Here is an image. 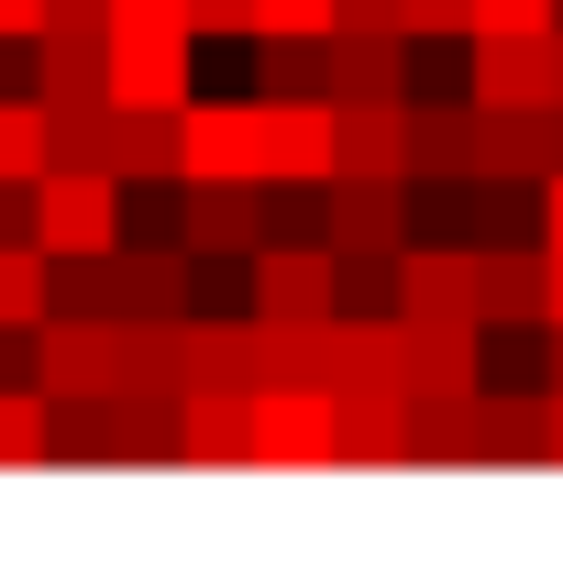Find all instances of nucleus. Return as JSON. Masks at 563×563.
<instances>
[{
  "label": "nucleus",
  "instance_id": "f257e3e1",
  "mask_svg": "<svg viewBox=\"0 0 563 563\" xmlns=\"http://www.w3.org/2000/svg\"><path fill=\"white\" fill-rule=\"evenodd\" d=\"M254 464H343V387H254Z\"/></svg>",
  "mask_w": 563,
  "mask_h": 563
},
{
  "label": "nucleus",
  "instance_id": "f03ea898",
  "mask_svg": "<svg viewBox=\"0 0 563 563\" xmlns=\"http://www.w3.org/2000/svg\"><path fill=\"white\" fill-rule=\"evenodd\" d=\"M188 56H199L188 23H122V34H111V100H133V111L199 100V89H188Z\"/></svg>",
  "mask_w": 563,
  "mask_h": 563
},
{
  "label": "nucleus",
  "instance_id": "7ed1b4c3",
  "mask_svg": "<svg viewBox=\"0 0 563 563\" xmlns=\"http://www.w3.org/2000/svg\"><path fill=\"white\" fill-rule=\"evenodd\" d=\"M122 354H133V321L56 310L45 321V398H122Z\"/></svg>",
  "mask_w": 563,
  "mask_h": 563
},
{
  "label": "nucleus",
  "instance_id": "20e7f679",
  "mask_svg": "<svg viewBox=\"0 0 563 563\" xmlns=\"http://www.w3.org/2000/svg\"><path fill=\"white\" fill-rule=\"evenodd\" d=\"M464 89H475V100H508V111H541V100H563L552 34H464Z\"/></svg>",
  "mask_w": 563,
  "mask_h": 563
},
{
  "label": "nucleus",
  "instance_id": "39448f33",
  "mask_svg": "<svg viewBox=\"0 0 563 563\" xmlns=\"http://www.w3.org/2000/svg\"><path fill=\"white\" fill-rule=\"evenodd\" d=\"M188 177H265V89L254 100H177Z\"/></svg>",
  "mask_w": 563,
  "mask_h": 563
},
{
  "label": "nucleus",
  "instance_id": "423d86ee",
  "mask_svg": "<svg viewBox=\"0 0 563 563\" xmlns=\"http://www.w3.org/2000/svg\"><path fill=\"white\" fill-rule=\"evenodd\" d=\"M254 299L276 321H343V254L332 243H265L254 254Z\"/></svg>",
  "mask_w": 563,
  "mask_h": 563
},
{
  "label": "nucleus",
  "instance_id": "0eeeda50",
  "mask_svg": "<svg viewBox=\"0 0 563 563\" xmlns=\"http://www.w3.org/2000/svg\"><path fill=\"white\" fill-rule=\"evenodd\" d=\"M343 166V100H265V177H332Z\"/></svg>",
  "mask_w": 563,
  "mask_h": 563
},
{
  "label": "nucleus",
  "instance_id": "6e6552de",
  "mask_svg": "<svg viewBox=\"0 0 563 563\" xmlns=\"http://www.w3.org/2000/svg\"><path fill=\"white\" fill-rule=\"evenodd\" d=\"M188 254H265V177H188Z\"/></svg>",
  "mask_w": 563,
  "mask_h": 563
},
{
  "label": "nucleus",
  "instance_id": "1a4fd4ad",
  "mask_svg": "<svg viewBox=\"0 0 563 563\" xmlns=\"http://www.w3.org/2000/svg\"><path fill=\"white\" fill-rule=\"evenodd\" d=\"M332 254H409V177H332Z\"/></svg>",
  "mask_w": 563,
  "mask_h": 563
},
{
  "label": "nucleus",
  "instance_id": "9d476101",
  "mask_svg": "<svg viewBox=\"0 0 563 563\" xmlns=\"http://www.w3.org/2000/svg\"><path fill=\"white\" fill-rule=\"evenodd\" d=\"M343 464H420V398L409 387H343Z\"/></svg>",
  "mask_w": 563,
  "mask_h": 563
},
{
  "label": "nucleus",
  "instance_id": "9b49d317",
  "mask_svg": "<svg viewBox=\"0 0 563 563\" xmlns=\"http://www.w3.org/2000/svg\"><path fill=\"white\" fill-rule=\"evenodd\" d=\"M486 332H541L552 321V254L541 243H486Z\"/></svg>",
  "mask_w": 563,
  "mask_h": 563
},
{
  "label": "nucleus",
  "instance_id": "f8f14e48",
  "mask_svg": "<svg viewBox=\"0 0 563 563\" xmlns=\"http://www.w3.org/2000/svg\"><path fill=\"white\" fill-rule=\"evenodd\" d=\"M475 177H552V100L541 111L475 100Z\"/></svg>",
  "mask_w": 563,
  "mask_h": 563
},
{
  "label": "nucleus",
  "instance_id": "ddd939ff",
  "mask_svg": "<svg viewBox=\"0 0 563 563\" xmlns=\"http://www.w3.org/2000/svg\"><path fill=\"white\" fill-rule=\"evenodd\" d=\"M254 387H332V321L254 310Z\"/></svg>",
  "mask_w": 563,
  "mask_h": 563
},
{
  "label": "nucleus",
  "instance_id": "4468645a",
  "mask_svg": "<svg viewBox=\"0 0 563 563\" xmlns=\"http://www.w3.org/2000/svg\"><path fill=\"white\" fill-rule=\"evenodd\" d=\"M464 464H552V453H541V398L486 387V398L464 409Z\"/></svg>",
  "mask_w": 563,
  "mask_h": 563
},
{
  "label": "nucleus",
  "instance_id": "2eb2a0df",
  "mask_svg": "<svg viewBox=\"0 0 563 563\" xmlns=\"http://www.w3.org/2000/svg\"><path fill=\"white\" fill-rule=\"evenodd\" d=\"M332 177H409V100H343V166Z\"/></svg>",
  "mask_w": 563,
  "mask_h": 563
},
{
  "label": "nucleus",
  "instance_id": "dca6fc26",
  "mask_svg": "<svg viewBox=\"0 0 563 563\" xmlns=\"http://www.w3.org/2000/svg\"><path fill=\"white\" fill-rule=\"evenodd\" d=\"M409 177H475V89L409 100Z\"/></svg>",
  "mask_w": 563,
  "mask_h": 563
},
{
  "label": "nucleus",
  "instance_id": "f3484780",
  "mask_svg": "<svg viewBox=\"0 0 563 563\" xmlns=\"http://www.w3.org/2000/svg\"><path fill=\"white\" fill-rule=\"evenodd\" d=\"M188 464H254V387H188Z\"/></svg>",
  "mask_w": 563,
  "mask_h": 563
},
{
  "label": "nucleus",
  "instance_id": "a211bd4d",
  "mask_svg": "<svg viewBox=\"0 0 563 563\" xmlns=\"http://www.w3.org/2000/svg\"><path fill=\"white\" fill-rule=\"evenodd\" d=\"M409 56H420L409 34L343 23V34H332V100H398V67H409Z\"/></svg>",
  "mask_w": 563,
  "mask_h": 563
},
{
  "label": "nucleus",
  "instance_id": "6ab92c4d",
  "mask_svg": "<svg viewBox=\"0 0 563 563\" xmlns=\"http://www.w3.org/2000/svg\"><path fill=\"white\" fill-rule=\"evenodd\" d=\"M34 89L45 100H111V34H34Z\"/></svg>",
  "mask_w": 563,
  "mask_h": 563
},
{
  "label": "nucleus",
  "instance_id": "aec40b11",
  "mask_svg": "<svg viewBox=\"0 0 563 563\" xmlns=\"http://www.w3.org/2000/svg\"><path fill=\"white\" fill-rule=\"evenodd\" d=\"M409 243H486V188L475 177H409Z\"/></svg>",
  "mask_w": 563,
  "mask_h": 563
},
{
  "label": "nucleus",
  "instance_id": "412c9836",
  "mask_svg": "<svg viewBox=\"0 0 563 563\" xmlns=\"http://www.w3.org/2000/svg\"><path fill=\"white\" fill-rule=\"evenodd\" d=\"M111 166L122 177H188V133H177V111H111Z\"/></svg>",
  "mask_w": 563,
  "mask_h": 563
},
{
  "label": "nucleus",
  "instance_id": "4be33fe9",
  "mask_svg": "<svg viewBox=\"0 0 563 563\" xmlns=\"http://www.w3.org/2000/svg\"><path fill=\"white\" fill-rule=\"evenodd\" d=\"M45 166H56V111H45V89H34V100H0V177L34 188Z\"/></svg>",
  "mask_w": 563,
  "mask_h": 563
},
{
  "label": "nucleus",
  "instance_id": "5701e85b",
  "mask_svg": "<svg viewBox=\"0 0 563 563\" xmlns=\"http://www.w3.org/2000/svg\"><path fill=\"white\" fill-rule=\"evenodd\" d=\"M56 453V398L45 387H0V464H45Z\"/></svg>",
  "mask_w": 563,
  "mask_h": 563
},
{
  "label": "nucleus",
  "instance_id": "b1692460",
  "mask_svg": "<svg viewBox=\"0 0 563 563\" xmlns=\"http://www.w3.org/2000/svg\"><path fill=\"white\" fill-rule=\"evenodd\" d=\"M563 0H475V34H552Z\"/></svg>",
  "mask_w": 563,
  "mask_h": 563
},
{
  "label": "nucleus",
  "instance_id": "393cba45",
  "mask_svg": "<svg viewBox=\"0 0 563 563\" xmlns=\"http://www.w3.org/2000/svg\"><path fill=\"white\" fill-rule=\"evenodd\" d=\"M475 34V0H409V45H464Z\"/></svg>",
  "mask_w": 563,
  "mask_h": 563
},
{
  "label": "nucleus",
  "instance_id": "a878e982",
  "mask_svg": "<svg viewBox=\"0 0 563 563\" xmlns=\"http://www.w3.org/2000/svg\"><path fill=\"white\" fill-rule=\"evenodd\" d=\"M188 23H199V45H210V34H254L265 0H188Z\"/></svg>",
  "mask_w": 563,
  "mask_h": 563
},
{
  "label": "nucleus",
  "instance_id": "bb28decb",
  "mask_svg": "<svg viewBox=\"0 0 563 563\" xmlns=\"http://www.w3.org/2000/svg\"><path fill=\"white\" fill-rule=\"evenodd\" d=\"M56 23V0H0V45H34Z\"/></svg>",
  "mask_w": 563,
  "mask_h": 563
},
{
  "label": "nucleus",
  "instance_id": "cd10ccee",
  "mask_svg": "<svg viewBox=\"0 0 563 563\" xmlns=\"http://www.w3.org/2000/svg\"><path fill=\"white\" fill-rule=\"evenodd\" d=\"M122 23H188V0H111V34H122ZM188 34H199V23H188Z\"/></svg>",
  "mask_w": 563,
  "mask_h": 563
},
{
  "label": "nucleus",
  "instance_id": "c85d7f7f",
  "mask_svg": "<svg viewBox=\"0 0 563 563\" xmlns=\"http://www.w3.org/2000/svg\"><path fill=\"white\" fill-rule=\"evenodd\" d=\"M343 23H365V34H409V0H343Z\"/></svg>",
  "mask_w": 563,
  "mask_h": 563
},
{
  "label": "nucleus",
  "instance_id": "c756f323",
  "mask_svg": "<svg viewBox=\"0 0 563 563\" xmlns=\"http://www.w3.org/2000/svg\"><path fill=\"white\" fill-rule=\"evenodd\" d=\"M541 453H552V464H563V387H552V398H541Z\"/></svg>",
  "mask_w": 563,
  "mask_h": 563
},
{
  "label": "nucleus",
  "instance_id": "7c9ffc66",
  "mask_svg": "<svg viewBox=\"0 0 563 563\" xmlns=\"http://www.w3.org/2000/svg\"><path fill=\"white\" fill-rule=\"evenodd\" d=\"M552 177H563V100H552Z\"/></svg>",
  "mask_w": 563,
  "mask_h": 563
},
{
  "label": "nucleus",
  "instance_id": "2f4dec72",
  "mask_svg": "<svg viewBox=\"0 0 563 563\" xmlns=\"http://www.w3.org/2000/svg\"><path fill=\"white\" fill-rule=\"evenodd\" d=\"M552 67H563V23H552Z\"/></svg>",
  "mask_w": 563,
  "mask_h": 563
}]
</instances>
